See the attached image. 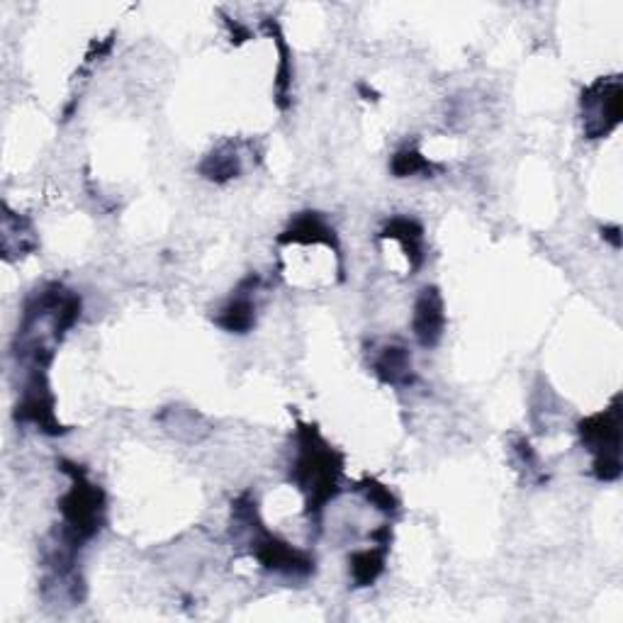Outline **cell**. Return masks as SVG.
<instances>
[{"label":"cell","mask_w":623,"mask_h":623,"mask_svg":"<svg viewBox=\"0 0 623 623\" xmlns=\"http://www.w3.org/2000/svg\"><path fill=\"white\" fill-rule=\"evenodd\" d=\"M298 458L292 465V480L308 495V511L316 517L338 495V480L344 473V458L322 439L314 426L300 424Z\"/></svg>","instance_id":"cell-1"},{"label":"cell","mask_w":623,"mask_h":623,"mask_svg":"<svg viewBox=\"0 0 623 623\" xmlns=\"http://www.w3.org/2000/svg\"><path fill=\"white\" fill-rule=\"evenodd\" d=\"M236 531H244L249 535L251 553L256 561L266 567L268 573H278L286 577H310L314 573V557L300 549H292L290 543L280 541L276 533L264 529L258 521L256 501L251 495L239 497L232 509Z\"/></svg>","instance_id":"cell-2"},{"label":"cell","mask_w":623,"mask_h":623,"mask_svg":"<svg viewBox=\"0 0 623 623\" xmlns=\"http://www.w3.org/2000/svg\"><path fill=\"white\" fill-rule=\"evenodd\" d=\"M64 473L71 477V487L59 501V511L64 519V529L59 539L73 545L76 551L85 541H91L105 523V495L95 483H91L89 473L81 465L61 463Z\"/></svg>","instance_id":"cell-3"},{"label":"cell","mask_w":623,"mask_h":623,"mask_svg":"<svg viewBox=\"0 0 623 623\" xmlns=\"http://www.w3.org/2000/svg\"><path fill=\"white\" fill-rule=\"evenodd\" d=\"M582 443L595 455V477L601 483H614L621 475V409L614 400L609 409L579 422Z\"/></svg>","instance_id":"cell-4"},{"label":"cell","mask_w":623,"mask_h":623,"mask_svg":"<svg viewBox=\"0 0 623 623\" xmlns=\"http://www.w3.org/2000/svg\"><path fill=\"white\" fill-rule=\"evenodd\" d=\"M621 79H599L582 93V123L587 139L609 137L621 123Z\"/></svg>","instance_id":"cell-5"},{"label":"cell","mask_w":623,"mask_h":623,"mask_svg":"<svg viewBox=\"0 0 623 623\" xmlns=\"http://www.w3.org/2000/svg\"><path fill=\"white\" fill-rule=\"evenodd\" d=\"M15 414L18 422L35 424L39 431H45L49 436H59L67 431L57 419V412H54V395L49 390L47 370H32L27 385L23 390V397L18 402Z\"/></svg>","instance_id":"cell-6"},{"label":"cell","mask_w":623,"mask_h":623,"mask_svg":"<svg viewBox=\"0 0 623 623\" xmlns=\"http://www.w3.org/2000/svg\"><path fill=\"white\" fill-rule=\"evenodd\" d=\"M446 330V308L439 288L426 286L419 290L417 300H414V314H412V332L419 346L434 348L443 338Z\"/></svg>","instance_id":"cell-7"},{"label":"cell","mask_w":623,"mask_h":623,"mask_svg":"<svg viewBox=\"0 0 623 623\" xmlns=\"http://www.w3.org/2000/svg\"><path fill=\"white\" fill-rule=\"evenodd\" d=\"M258 282L261 280H258V276H254V273L239 282L236 292L227 300V304L220 310V314L215 316L217 326H222V330L229 334H246V332L254 330L256 302H254V298H251V292H256Z\"/></svg>","instance_id":"cell-8"},{"label":"cell","mask_w":623,"mask_h":623,"mask_svg":"<svg viewBox=\"0 0 623 623\" xmlns=\"http://www.w3.org/2000/svg\"><path fill=\"white\" fill-rule=\"evenodd\" d=\"M382 239H392L404 251L409 261V270H419L426 261L424 254V227L412 220V217H392V220L380 229Z\"/></svg>","instance_id":"cell-9"},{"label":"cell","mask_w":623,"mask_h":623,"mask_svg":"<svg viewBox=\"0 0 623 623\" xmlns=\"http://www.w3.org/2000/svg\"><path fill=\"white\" fill-rule=\"evenodd\" d=\"M373 373L378 376L380 382L392 388L409 385L414 380L412 373V356L407 351V346L402 344H385L380 348L373 358Z\"/></svg>","instance_id":"cell-10"},{"label":"cell","mask_w":623,"mask_h":623,"mask_svg":"<svg viewBox=\"0 0 623 623\" xmlns=\"http://www.w3.org/2000/svg\"><path fill=\"white\" fill-rule=\"evenodd\" d=\"M324 244L334 249L338 254V242H336V232L324 222L322 215L316 212H304L300 217H295L290 222V227L286 232L280 234V244Z\"/></svg>","instance_id":"cell-11"},{"label":"cell","mask_w":623,"mask_h":623,"mask_svg":"<svg viewBox=\"0 0 623 623\" xmlns=\"http://www.w3.org/2000/svg\"><path fill=\"white\" fill-rule=\"evenodd\" d=\"M388 551L390 545L385 543H378L373 549H366V551H358L351 555V579L356 587H370L376 582V579L385 573V561H388Z\"/></svg>","instance_id":"cell-12"},{"label":"cell","mask_w":623,"mask_h":623,"mask_svg":"<svg viewBox=\"0 0 623 623\" xmlns=\"http://www.w3.org/2000/svg\"><path fill=\"white\" fill-rule=\"evenodd\" d=\"M200 173L207 181L227 183L242 173V157L236 154L234 147H222L212 151V154L203 161Z\"/></svg>","instance_id":"cell-13"},{"label":"cell","mask_w":623,"mask_h":623,"mask_svg":"<svg viewBox=\"0 0 623 623\" xmlns=\"http://www.w3.org/2000/svg\"><path fill=\"white\" fill-rule=\"evenodd\" d=\"M390 169L392 173H395L397 178H409V176H422V173H429L434 171H439V166L436 163H431L429 159H426L419 149H414V147H404L400 149L395 157H392V163H390Z\"/></svg>","instance_id":"cell-14"},{"label":"cell","mask_w":623,"mask_h":623,"mask_svg":"<svg viewBox=\"0 0 623 623\" xmlns=\"http://www.w3.org/2000/svg\"><path fill=\"white\" fill-rule=\"evenodd\" d=\"M358 487H360V492H364V495H366V499L370 501V505H373L376 509H380L382 514H395V511L400 509V501H397V497L392 495L390 487H385L382 483H378V480H373V477H366L364 483H360Z\"/></svg>","instance_id":"cell-15"},{"label":"cell","mask_w":623,"mask_h":623,"mask_svg":"<svg viewBox=\"0 0 623 623\" xmlns=\"http://www.w3.org/2000/svg\"><path fill=\"white\" fill-rule=\"evenodd\" d=\"M604 232H607L604 236H607V239H611V244H614V246H619V244H621V236H619L621 229H619V227H609V229H604Z\"/></svg>","instance_id":"cell-16"}]
</instances>
